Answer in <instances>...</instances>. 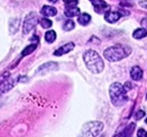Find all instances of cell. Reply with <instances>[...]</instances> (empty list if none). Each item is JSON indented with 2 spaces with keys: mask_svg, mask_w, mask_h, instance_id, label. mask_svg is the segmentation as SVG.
<instances>
[{
  "mask_svg": "<svg viewBox=\"0 0 147 137\" xmlns=\"http://www.w3.org/2000/svg\"><path fill=\"white\" fill-rule=\"evenodd\" d=\"M44 38H45V41L47 43H52V42L55 41V39H56V32H54V30H48L45 34Z\"/></svg>",
  "mask_w": 147,
  "mask_h": 137,
  "instance_id": "d6986e66",
  "label": "cell"
},
{
  "mask_svg": "<svg viewBox=\"0 0 147 137\" xmlns=\"http://www.w3.org/2000/svg\"><path fill=\"white\" fill-rule=\"evenodd\" d=\"M39 23V19L36 13L32 12L30 13L27 17L25 18L23 23V32L25 34H28L32 32V30L36 27V25Z\"/></svg>",
  "mask_w": 147,
  "mask_h": 137,
  "instance_id": "5b68a950",
  "label": "cell"
},
{
  "mask_svg": "<svg viewBox=\"0 0 147 137\" xmlns=\"http://www.w3.org/2000/svg\"><path fill=\"white\" fill-rule=\"evenodd\" d=\"M65 15L68 18H74L80 15V9L78 7H71V8H66Z\"/></svg>",
  "mask_w": 147,
  "mask_h": 137,
  "instance_id": "9a60e30c",
  "label": "cell"
},
{
  "mask_svg": "<svg viewBox=\"0 0 147 137\" xmlns=\"http://www.w3.org/2000/svg\"><path fill=\"white\" fill-rule=\"evenodd\" d=\"M65 2L67 8H71V7H77L78 0H63Z\"/></svg>",
  "mask_w": 147,
  "mask_h": 137,
  "instance_id": "7402d4cb",
  "label": "cell"
},
{
  "mask_svg": "<svg viewBox=\"0 0 147 137\" xmlns=\"http://www.w3.org/2000/svg\"><path fill=\"white\" fill-rule=\"evenodd\" d=\"M147 35V30L146 29H137L134 32L132 36L136 39H141L143 37H145Z\"/></svg>",
  "mask_w": 147,
  "mask_h": 137,
  "instance_id": "ac0fdd59",
  "label": "cell"
},
{
  "mask_svg": "<svg viewBox=\"0 0 147 137\" xmlns=\"http://www.w3.org/2000/svg\"><path fill=\"white\" fill-rule=\"evenodd\" d=\"M74 48H75V43H74V42H69V43L65 44V45L61 46L60 48L57 49V50L54 52V55L62 56L64 54H67L69 52H71Z\"/></svg>",
  "mask_w": 147,
  "mask_h": 137,
  "instance_id": "9c48e42d",
  "label": "cell"
},
{
  "mask_svg": "<svg viewBox=\"0 0 147 137\" xmlns=\"http://www.w3.org/2000/svg\"><path fill=\"white\" fill-rule=\"evenodd\" d=\"M49 2H50V3H56L57 1H58V0H48Z\"/></svg>",
  "mask_w": 147,
  "mask_h": 137,
  "instance_id": "484cf974",
  "label": "cell"
},
{
  "mask_svg": "<svg viewBox=\"0 0 147 137\" xmlns=\"http://www.w3.org/2000/svg\"><path fill=\"white\" fill-rule=\"evenodd\" d=\"M145 122H146V124H147V119L145 120Z\"/></svg>",
  "mask_w": 147,
  "mask_h": 137,
  "instance_id": "83f0119b",
  "label": "cell"
},
{
  "mask_svg": "<svg viewBox=\"0 0 147 137\" xmlns=\"http://www.w3.org/2000/svg\"><path fill=\"white\" fill-rule=\"evenodd\" d=\"M125 15V14H124V12L122 11H107L105 13V20L107 21L108 23H111V24H114L116 22H118V20L122 17V16Z\"/></svg>",
  "mask_w": 147,
  "mask_h": 137,
  "instance_id": "ba28073f",
  "label": "cell"
},
{
  "mask_svg": "<svg viewBox=\"0 0 147 137\" xmlns=\"http://www.w3.org/2000/svg\"><path fill=\"white\" fill-rule=\"evenodd\" d=\"M139 6L147 10V0H145V1H140V2H139Z\"/></svg>",
  "mask_w": 147,
  "mask_h": 137,
  "instance_id": "d4e9b609",
  "label": "cell"
},
{
  "mask_svg": "<svg viewBox=\"0 0 147 137\" xmlns=\"http://www.w3.org/2000/svg\"><path fill=\"white\" fill-rule=\"evenodd\" d=\"M144 116H145V114H144L143 111H138V112L136 113V120H140L141 118L144 117Z\"/></svg>",
  "mask_w": 147,
  "mask_h": 137,
  "instance_id": "cb8c5ba5",
  "label": "cell"
},
{
  "mask_svg": "<svg viewBox=\"0 0 147 137\" xmlns=\"http://www.w3.org/2000/svg\"><path fill=\"white\" fill-rule=\"evenodd\" d=\"M103 127L101 122H88L82 127L78 137H96L103 130Z\"/></svg>",
  "mask_w": 147,
  "mask_h": 137,
  "instance_id": "277c9868",
  "label": "cell"
},
{
  "mask_svg": "<svg viewBox=\"0 0 147 137\" xmlns=\"http://www.w3.org/2000/svg\"><path fill=\"white\" fill-rule=\"evenodd\" d=\"M39 24L43 29H49V28H51V26H52V22L50 20H48L47 18L40 19Z\"/></svg>",
  "mask_w": 147,
  "mask_h": 137,
  "instance_id": "44dd1931",
  "label": "cell"
},
{
  "mask_svg": "<svg viewBox=\"0 0 147 137\" xmlns=\"http://www.w3.org/2000/svg\"><path fill=\"white\" fill-rule=\"evenodd\" d=\"M109 94L114 106H122L127 101V90L120 82H115L110 86Z\"/></svg>",
  "mask_w": 147,
  "mask_h": 137,
  "instance_id": "3957f363",
  "label": "cell"
},
{
  "mask_svg": "<svg viewBox=\"0 0 147 137\" xmlns=\"http://www.w3.org/2000/svg\"><path fill=\"white\" fill-rule=\"evenodd\" d=\"M90 20H91V17L86 13H82L80 14L78 18V22H79L82 26H86L90 23Z\"/></svg>",
  "mask_w": 147,
  "mask_h": 137,
  "instance_id": "2e32d148",
  "label": "cell"
},
{
  "mask_svg": "<svg viewBox=\"0 0 147 137\" xmlns=\"http://www.w3.org/2000/svg\"><path fill=\"white\" fill-rule=\"evenodd\" d=\"M142 75H143V72L139 67L137 66H134V67L131 68L130 70V77H131L134 80H140L142 79Z\"/></svg>",
  "mask_w": 147,
  "mask_h": 137,
  "instance_id": "7c38bea8",
  "label": "cell"
},
{
  "mask_svg": "<svg viewBox=\"0 0 147 137\" xmlns=\"http://www.w3.org/2000/svg\"><path fill=\"white\" fill-rule=\"evenodd\" d=\"M56 68H57L56 63L49 62V63H46V64H44V65L40 66L39 68L37 70V72L40 73V74H45L48 71H53V70H56Z\"/></svg>",
  "mask_w": 147,
  "mask_h": 137,
  "instance_id": "4fadbf2b",
  "label": "cell"
},
{
  "mask_svg": "<svg viewBox=\"0 0 147 137\" xmlns=\"http://www.w3.org/2000/svg\"><path fill=\"white\" fill-rule=\"evenodd\" d=\"M75 28V23L73 20H67L63 25V30L65 32H69V30H72Z\"/></svg>",
  "mask_w": 147,
  "mask_h": 137,
  "instance_id": "ffe728a7",
  "label": "cell"
},
{
  "mask_svg": "<svg viewBox=\"0 0 147 137\" xmlns=\"http://www.w3.org/2000/svg\"><path fill=\"white\" fill-rule=\"evenodd\" d=\"M137 137H147V132L142 128L138 129V131H137Z\"/></svg>",
  "mask_w": 147,
  "mask_h": 137,
  "instance_id": "603a6c76",
  "label": "cell"
},
{
  "mask_svg": "<svg viewBox=\"0 0 147 137\" xmlns=\"http://www.w3.org/2000/svg\"><path fill=\"white\" fill-rule=\"evenodd\" d=\"M146 97H147V95H146Z\"/></svg>",
  "mask_w": 147,
  "mask_h": 137,
  "instance_id": "f1b7e54d",
  "label": "cell"
},
{
  "mask_svg": "<svg viewBox=\"0 0 147 137\" xmlns=\"http://www.w3.org/2000/svg\"><path fill=\"white\" fill-rule=\"evenodd\" d=\"M89 1H90L92 3V5H93L94 11L98 14L106 13V12L109 11V9H110V6H109L104 0H89Z\"/></svg>",
  "mask_w": 147,
  "mask_h": 137,
  "instance_id": "52a82bcc",
  "label": "cell"
},
{
  "mask_svg": "<svg viewBox=\"0 0 147 137\" xmlns=\"http://www.w3.org/2000/svg\"><path fill=\"white\" fill-rule=\"evenodd\" d=\"M40 13H41L43 16H45V17H53V16H56L57 9L55 8V7H53V6L45 5V6H43L41 8Z\"/></svg>",
  "mask_w": 147,
  "mask_h": 137,
  "instance_id": "8fae6325",
  "label": "cell"
},
{
  "mask_svg": "<svg viewBox=\"0 0 147 137\" xmlns=\"http://www.w3.org/2000/svg\"><path fill=\"white\" fill-rule=\"evenodd\" d=\"M1 104H2V103H1V98H0V106H1Z\"/></svg>",
  "mask_w": 147,
  "mask_h": 137,
  "instance_id": "4316f807",
  "label": "cell"
},
{
  "mask_svg": "<svg viewBox=\"0 0 147 137\" xmlns=\"http://www.w3.org/2000/svg\"><path fill=\"white\" fill-rule=\"evenodd\" d=\"M21 25V20L19 18H12L9 21V32L10 34H14L19 30Z\"/></svg>",
  "mask_w": 147,
  "mask_h": 137,
  "instance_id": "30bf717a",
  "label": "cell"
},
{
  "mask_svg": "<svg viewBox=\"0 0 147 137\" xmlns=\"http://www.w3.org/2000/svg\"><path fill=\"white\" fill-rule=\"evenodd\" d=\"M134 127H136V124L132 122V124H129V126L125 128L124 131H122L121 133L117 134V135H115L114 137H130L132 134V132H134Z\"/></svg>",
  "mask_w": 147,
  "mask_h": 137,
  "instance_id": "5bb4252c",
  "label": "cell"
},
{
  "mask_svg": "<svg viewBox=\"0 0 147 137\" xmlns=\"http://www.w3.org/2000/svg\"><path fill=\"white\" fill-rule=\"evenodd\" d=\"M84 60L87 68L93 74H99L103 71L104 63L98 53L94 50H88L84 53Z\"/></svg>",
  "mask_w": 147,
  "mask_h": 137,
  "instance_id": "6da1fadb",
  "label": "cell"
},
{
  "mask_svg": "<svg viewBox=\"0 0 147 137\" xmlns=\"http://www.w3.org/2000/svg\"><path fill=\"white\" fill-rule=\"evenodd\" d=\"M37 45H38V43H32V44H30L28 46L26 47L25 49L23 50L22 54H21V57H25V56L27 55H30V54H32V52H34L35 49L37 48Z\"/></svg>",
  "mask_w": 147,
  "mask_h": 137,
  "instance_id": "e0dca14e",
  "label": "cell"
},
{
  "mask_svg": "<svg viewBox=\"0 0 147 137\" xmlns=\"http://www.w3.org/2000/svg\"><path fill=\"white\" fill-rule=\"evenodd\" d=\"M130 52H131V49L129 46L117 44V45L106 49L104 51V57L110 62H118V61L127 58L130 54Z\"/></svg>",
  "mask_w": 147,
  "mask_h": 137,
  "instance_id": "7a4b0ae2",
  "label": "cell"
},
{
  "mask_svg": "<svg viewBox=\"0 0 147 137\" xmlns=\"http://www.w3.org/2000/svg\"><path fill=\"white\" fill-rule=\"evenodd\" d=\"M19 80H20V77H17V79H6L3 81H1V83H0V94L11 90Z\"/></svg>",
  "mask_w": 147,
  "mask_h": 137,
  "instance_id": "8992f818",
  "label": "cell"
}]
</instances>
